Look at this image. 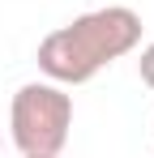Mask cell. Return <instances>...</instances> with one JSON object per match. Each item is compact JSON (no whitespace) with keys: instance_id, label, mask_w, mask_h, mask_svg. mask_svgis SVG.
Returning <instances> with one entry per match:
<instances>
[{"instance_id":"6da1fadb","label":"cell","mask_w":154,"mask_h":158,"mask_svg":"<svg viewBox=\"0 0 154 158\" xmlns=\"http://www.w3.org/2000/svg\"><path fill=\"white\" fill-rule=\"evenodd\" d=\"M141 43V17L128 4H107L73 17L69 26L43 34L39 43V69L56 85H86L107 64H116Z\"/></svg>"},{"instance_id":"7a4b0ae2","label":"cell","mask_w":154,"mask_h":158,"mask_svg":"<svg viewBox=\"0 0 154 158\" xmlns=\"http://www.w3.org/2000/svg\"><path fill=\"white\" fill-rule=\"evenodd\" d=\"M73 128V94L56 81H26L9 107V137L22 154H60Z\"/></svg>"},{"instance_id":"3957f363","label":"cell","mask_w":154,"mask_h":158,"mask_svg":"<svg viewBox=\"0 0 154 158\" xmlns=\"http://www.w3.org/2000/svg\"><path fill=\"white\" fill-rule=\"evenodd\" d=\"M137 73H141V81L154 90V43L141 47V56H137Z\"/></svg>"},{"instance_id":"277c9868","label":"cell","mask_w":154,"mask_h":158,"mask_svg":"<svg viewBox=\"0 0 154 158\" xmlns=\"http://www.w3.org/2000/svg\"><path fill=\"white\" fill-rule=\"evenodd\" d=\"M22 158H51V154H22Z\"/></svg>"},{"instance_id":"5b68a950","label":"cell","mask_w":154,"mask_h":158,"mask_svg":"<svg viewBox=\"0 0 154 158\" xmlns=\"http://www.w3.org/2000/svg\"><path fill=\"white\" fill-rule=\"evenodd\" d=\"M0 141H4V132H0Z\"/></svg>"}]
</instances>
